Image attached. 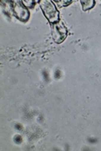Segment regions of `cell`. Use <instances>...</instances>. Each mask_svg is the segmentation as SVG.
<instances>
[{
  "instance_id": "277c9868",
  "label": "cell",
  "mask_w": 101,
  "mask_h": 151,
  "mask_svg": "<svg viewBox=\"0 0 101 151\" xmlns=\"http://www.w3.org/2000/svg\"><path fill=\"white\" fill-rule=\"evenodd\" d=\"M95 2L94 0H82L81 1V4L83 6L84 10H87V9H90L94 6Z\"/></svg>"
},
{
  "instance_id": "3957f363",
  "label": "cell",
  "mask_w": 101,
  "mask_h": 151,
  "mask_svg": "<svg viewBox=\"0 0 101 151\" xmlns=\"http://www.w3.org/2000/svg\"><path fill=\"white\" fill-rule=\"evenodd\" d=\"M13 11L15 16L21 21H26L29 19V12L20 1L13 2Z\"/></svg>"
},
{
  "instance_id": "7a4b0ae2",
  "label": "cell",
  "mask_w": 101,
  "mask_h": 151,
  "mask_svg": "<svg viewBox=\"0 0 101 151\" xmlns=\"http://www.w3.org/2000/svg\"><path fill=\"white\" fill-rule=\"evenodd\" d=\"M52 35L54 40L57 43H61L65 40L66 36L68 35V29L62 22L58 21L54 24Z\"/></svg>"
},
{
  "instance_id": "5b68a950",
  "label": "cell",
  "mask_w": 101,
  "mask_h": 151,
  "mask_svg": "<svg viewBox=\"0 0 101 151\" xmlns=\"http://www.w3.org/2000/svg\"><path fill=\"white\" fill-rule=\"evenodd\" d=\"M55 2H57V4H59V6H65V5H68L71 4V0H62V1H60V0H57V1H55Z\"/></svg>"
},
{
  "instance_id": "8992f818",
  "label": "cell",
  "mask_w": 101,
  "mask_h": 151,
  "mask_svg": "<svg viewBox=\"0 0 101 151\" xmlns=\"http://www.w3.org/2000/svg\"><path fill=\"white\" fill-rule=\"evenodd\" d=\"M23 2V4L24 5H25L27 8H31L33 4H35V1H33V0H30V1H22Z\"/></svg>"
},
{
  "instance_id": "6da1fadb",
  "label": "cell",
  "mask_w": 101,
  "mask_h": 151,
  "mask_svg": "<svg viewBox=\"0 0 101 151\" xmlns=\"http://www.w3.org/2000/svg\"><path fill=\"white\" fill-rule=\"evenodd\" d=\"M40 5L46 18L51 23H57L59 20V12L51 0H41Z\"/></svg>"
}]
</instances>
